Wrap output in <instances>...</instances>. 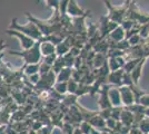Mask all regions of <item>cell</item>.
Returning <instances> with one entry per match:
<instances>
[{"label":"cell","instance_id":"20","mask_svg":"<svg viewBox=\"0 0 149 134\" xmlns=\"http://www.w3.org/2000/svg\"><path fill=\"white\" fill-rule=\"evenodd\" d=\"M77 100H78V97L74 95V94H66V95H63V97H62L61 104L65 105L66 107L70 109L71 106H74L77 104Z\"/></svg>","mask_w":149,"mask_h":134},{"label":"cell","instance_id":"36","mask_svg":"<svg viewBox=\"0 0 149 134\" xmlns=\"http://www.w3.org/2000/svg\"><path fill=\"white\" fill-rule=\"evenodd\" d=\"M99 115L104 119V120H108L111 117V109H101L100 112H98Z\"/></svg>","mask_w":149,"mask_h":134},{"label":"cell","instance_id":"41","mask_svg":"<svg viewBox=\"0 0 149 134\" xmlns=\"http://www.w3.org/2000/svg\"><path fill=\"white\" fill-rule=\"evenodd\" d=\"M5 133L6 134H18V132H17V131H16V130H15L10 124H8L6 130H5Z\"/></svg>","mask_w":149,"mask_h":134},{"label":"cell","instance_id":"44","mask_svg":"<svg viewBox=\"0 0 149 134\" xmlns=\"http://www.w3.org/2000/svg\"><path fill=\"white\" fill-rule=\"evenodd\" d=\"M6 128H7V125H0V134H2L5 132Z\"/></svg>","mask_w":149,"mask_h":134},{"label":"cell","instance_id":"32","mask_svg":"<svg viewBox=\"0 0 149 134\" xmlns=\"http://www.w3.org/2000/svg\"><path fill=\"white\" fill-rule=\"evenodd\" d=\"M127 40H128V43L130 45V47H134V46H137V45L141 44L143 39L141 38L139 35H135V36L130 37L129 39H127Z\"/></svg>","mask_w":149,"mask_h":134},{"label":"cell","instance_id":"7","mask_svg":"<svg viewBox=\"0 0 149 134\" xmlns=\"http://www.w3.org/2000/svg\"><path fill=\"white\" fill-rule=\"evenodd\" d=\"M119 92H120V97H121V102H123L124 107H127V106H130L132 104H135L134 93L128 86L123 85L121 87H119Z\"/></svg>","mask_w":149,"mask_h":134},{"label":"cell","instance_id":"14","mask_svg":"<svg viewBox=\"0 0 149 134\" xmlns=\"http://www.w3.org/2000/svg\"><path fill=\"white\" fill-rule=\"evenodd\" d=\"M88 123L93 126V128H96V130H102V128H106V121L99 115V113H97L96 115H93L90 120H88Z\"/></svg>","mask_w":149,"mask_h":134},{"label":"cell","instance_id":"16","mask_svg":"<svg viewBox=\"0 0 149 134\" xmlns=\"http://www.w3.org/2000/svg\"><path fill=\"white\" fill-rule=\"evenodd\" d=\"M146 60H147V58H143L140 62H139V64L137 65L136 67L132 69V72L130 73V76L132 78V81H134V83L138 85L139 83V79H140V77H141V70H143V64L146 63Z\"/></svg>","mask_w":149,"mask_h":134},{"label":"cell","instance_id":"21","mask_svg":"<svg viewBox=\"0 0 149 134\" xmlns=\"http://www.w3.org/2000/svg\"><path fill=\"white\" fill-rule=\"evenodd\" d=\"M24 74L25 76H31L39 73V67H40V63L38 64H32V65H25L24 64Z\"/></svg>","mask_w":149,"mask_h":134},{"label":"cell","instance_id":"9","mask_svg":"<svg viewBox=\"0 0 149 134\" xmlns=\"http://www.w3.org/2000/svg\"><path fill=\"white\" fill-rule=\"evenodd\" d=\"M108 95H109V100H110V103H111L112 107L123 106V102H121V97H120L119 87H116V86L110 85V88H109V91H108Z\"/></svg>","mask_w":149,"mask_h":134},{"label":"cell","instance_id":"3","mask_svg":"<svg viewBox=\"0 0 149 134\" xmlns=\"http://www.w3.org/2000/svg\"><path fill=\"white\" fill-rule=\"evenodd\" d=\"M129 2H130V1H126L123 6L115 7V6H112L110 1L105 0L104 4H105L106 7L108 8V10H109L108 18L111 20V21H113V22H116V24H118V25H121V22L124 21L125 17H126V13H127V10H128Z\"/></svg>","mask_w":149,"mask_h":134},{"label":"cell","instance_id":"12","mask_svg":"<svg viewBox=\"0 0 149 134\" xmlns=\"http://www.w3.org/2000/svg\"><path fill=\"white\" fill-rule=\"evenodd\" d=\"M107 63H108V66H109L110 72H116V70L121 69V68L124 67L126 60H125L124 57L108 58V59H107Z\"/></svg>","mask_w":149,"mask_h":134},{"label":"cell","instance_id":"19","mask_svg":"<svg viewBox=\"0 0 149 134\" xmlns=\"http://www.w3.org/2000/svg\"><path fill=\"white\" fill-rule=\"evenodd\" d=\"M71 73H72V68H62L61 72L57 75L56 83H62V82H68L71 78Z\"/></svg>","mask_w":149,"mask_h":134},{"label":"cell","instance_id":"28","mask_svg":"<svg viewBox=\"0 0 149 134\" xmlns=\"http://www.w3.org/2000/svg\"><path fill=\"white\" fill-rule=\"evenodd\" d=\"M78 84L76 81L74 79H69L68 82H67V92H68L69 94H74L76 93V91H77V87H78Z\"/></svg>","mask_w":149,"mask_h":134},{"label":"cell","instance_id":"25","mask_svg":"<svg viewBox=\"0 0 149 134\" xmlns=\"http://www.w3.org/2000/svg\"><path fill=\"white\" fill-rule=\"evenodd\" d=\"M52 88L56 91L58 94H60V95H66V93H68L67 92V82H62V83H56L54 85V87Z\"/></svg>","mask_w":149,"mask_h":134},{"label":"cell","instance_id":"26","mask_svg":"<svg viewBox=\"0 0 149 134\" xmlns=\"http://www.w3.org/2000/svg\"><path fill=\"white\" fill-rule=\"evenodd\" d=\"M85 94H89V86L86 85V84L79 83L78 84V87H77V91H76V93H74V95L77 96V97H79V96H82V95H85Z\"/></svg>","mask_w":149,"mask_h":134},{"label":"cell","instance_id":"42","mask_svg":"<svg viewBox=\"0 0 149 134\" xmlns=\"http://www.w3.org/2000/svg\"><path fill=\"white\" fill-rule=\"evenodd\" d=\"M6 47H7V45L5 44V41H3L2 39H0V53L3 51V49H5Z\"/></svg>","mask_w":149,"mask_h":134},{"label":"cell","instance_id":"30","mask_svg":"<svg viewBox=\"0 0 149 134\" xmlns=\"http://www.w3.org/2000/svg\"><path fill=\"white\" fill-rule=\"evenodd\" d=\"M124 109V106H119V107H112L111 109V117L116 121H120V115Z\"/></svg>","mask_w":149,"mask_h":134},{"label":"cell","instance_id":"38","mask_svg":"<svg viewBox=\"0 0 149 134\" xmlns=\"http://www.w3.org/2000/svg\"><path fill=\"white\" fill-rule=\"evenodd\" d=\"M118 121H116V120H113L112 117L110 119H108V120H106V128H109V130H115V126H116V123Z\"/></svg>","mask_w":149,"mask_h":134},{"label":"cell","instance_id":"6","mask_svg":"<svg viewBox=\"0 0 149 134\" xmlns=\"http://www.w3.org/2000/svg\"><path fill=\"white\" fill-rule=\"evenodd\" d=\"M110 88V85L108 84H105L101 86L99 92V100H98V105L101 109H112V105L110 103V100H109V95H108V91Z\"/></svg>","mask_w":149,"mask_h":134},{"label":"cell","instance_id":"29","mask_svg":"<svg viewBox=\"0 0 149 134\" xmlns=\"http://www.w3.org/2000/svg\"><path fill=\"white\" fill-rule=\"evenodd\" d=\"M79 128H80L81 133L82 134H90L91 133V130H93V126L86 121H82L79 125Z\"/></svg>","mask_w":149,"mask_h":134},{"label":"cell","instance_id":"46","mask_svg":"<svg viewBox=\"0 0 149 134\" xmlns=\"http://www.w3.org/2000/svg\"><path fill=\"white\" fill-rule=\"evenodd\" d=\"M108 134H120V133L117 132V131H113V130H109L108 128Z\"/></svg>","mask_w":149,"mask_h":134},{"label":"cell","instance_id":"35","mask_svg":"<svg viewBox=\"0 0 149 134\" xmlns=\"http://www.w3.org/2000/svg\"><path fill=\"white\" fill-rule=\"evenodd\" d=\"M52 130H54V126L49 124V125H45L42 128H40L39 131L36 132V134H51L52 133Z\"/></svg>","mask_w":149,"mask_h":134},{"label":"cell","instance_id":"24","mask_svg":"<svg viewBox=\"0 0 149 134\" xmlns=\"http://www.w3.org/2000/svg\"><path fill=\"white\" fill-rule=\"evenodd\" d=\"M141 59H131V60H128V62H126L124 65V67H123V69H124L125 73H128V74H130L132 69L136 67L137 65L139 64V62H140Z\"/></svg>","mask_w":149,"mask_h":134},{"label":"cell","instance_id":"1","mask_svg":"<svg viewBox=\"0 0 149 134\" xmlns=\"http://www.w3.org/2000/svg\"><path fill=\"white\" fill-rule=\"evenodd\" d=\"M10 55H16L19 57L24 58L25 65H32L38 64L41 62V53H40V41L38 40L35 43V45L31 47L30 49L22 51H8Z\"/></svg>","mask_w":149,"mask_h":134},{"label":"cell","instance_id":"37","mask_svg":"<svg viewBox=\"0 0 149 134\" xmlns=\"http://www.w3.org/2000/svg\"><path fill=\"white\" fill-rule=\"evenodd\" d=\"M138 104L143 105V107H149V94H145V95L139 100Z\"/></svg>","mask_w":149,"mask_h":134},{"label":"cell","instance_id":"23","mask_svg":"<svg viewBox=\"0 0 149 134\" xmlns=\"http://www.w3.org/2000/svg\"><path fill=\"white\" fill-rule=\"evenodd\" d=\"M62 68H65V62H63V56H58L57 59L55 60V63L52 65V72L58 75L60 72H61Z\"/></svg>","mask_w":149,"mask_h":134},{"label":"cell","instance_id":"18","mask_svg":"<svg viewBox=\"0 0 149 134\" xmlns=\"http://www.w3.org/2000/svg\"><path fill=\"white\" fill-rule=\"evenodd\" d=\"M93 51L96 54H105V55H107V53L109 51V41H108V39L105 38L99 40L97 44L95 45Z\"/></svg>","mask_w":149,"mask_h":134},{"label":"cell","instance_id":"45","mask_svg":"<svg viewBox=\"0 0 149 134\" xmlns=\"http://www.w3.org/2000/svg\"><path fill=\"white\" fill-rule=\"evenodd\" d=\"M74 134H82V133H81V131H80V128H74Z\"/></svg>","mask_w":149,"mask_h":134},{"label":"cell","instance_id":"10","mask_svg":"<svg viewBox=\"0 0 149 134\" xmlns=\"http://www.w3.org/2000/svg\"><path fill=\"white\" fill-rule=\"evenodd\" d=\"M86 13L80 7L78 6L76 0H70L68 4V8H67V15L70 18H77V17H82Z\"/></svg>","mask_w":149,"mask_h":134},{"label":"cell","instance_id":"33","mask_svg":"<svg viewBox=\"0 0 149 134\" xmlns=\"http://www.w3.org/2000/svg\"><path fill=\"white\" fill-rule=\"evenodd\" d=\"M57 54H52V55H49V56H46V57H44L41 60L44 62V63H46V64H48L49 66H51L52 67V65H54V63H55V60L57 59Z\"/></svg>","mask_w":149,"mask_h":134},{"label":"cell","instance_id":"17","mask_svg":"<svg viewBox=\"0 0 149 134\" xmlns=\"http://www.w3.org/2000/svg\"><path fill=\"white\" fill-rule=\"evenodd\" d=\"M120 122L124 124L125 126L131 128L132 123H134V114L131 113L130 111H128L126 107H124L123 112H121V115H120Z\"/></svg>","mask_w":149,"mask_h":134},{"label":"cell","instance_id":"22","mask_svg":"<svg viewBox=\"0 0 149 134\" xmlns=\"http://www.w3.org/2000/svg\"><path fill=\"white\" fill-rule=\"evenodd\" d=\"M107 59H108V57H107V55H105V54H96L95 58H93V69H99L100 67L107 62Z\"/></svg>","mask_w":149,"mask_h":134},{"label":"cell","instance_id":"15","mask_svg":"<svg viewBox=\"0 0 149 134\" xmlns=\"http://www.w3.org/2000/svg\"><path fill=\"white\" fill-rule=\"evenodd\" d=\"M40 53H41V56L44 57L56 54V46L49 41H42V43L40 41Z\"/></svg>","mask_w":149,"mask_h":134},{"label":"cell","instance_id":"40","mask_svg":"<svg viewBox=\"0 0 149 134\" xmlns=\"http://www.w3.org/2000/svg\"><path fill=\"white\" fill-rule=\"evenodd\" d=\"M47 4H48V6L49 7H52L55 10H59V1H54V0H48L47 1Z\"/></svg>","mask_w":149,"mask_h":134},{"label":"cell","instance_id":"34","mask_svg":"<svg viewBox=\"0 0 149 134\" xmlns=\"http://www.w3.org/2000/svg\"><path fill=\"white\" fill-rule=\"evenodd\" d=\"M68 0H63V1H59V13L60 15H65L67 13V8H68Z\"/></svg>","mask_w":149,"mask_h":134},{"label":"cell","instance_id":"13","mask_svg":"<svg viewBox=\"0 0 149 134\" xmlns=\"http://www.w3.org/2000/svg\"><path fill=\"white\" fill-rule=\"evenodd\" d=\"M71 49V45L69 41L68 37L65 38L60 44H58L56 46V54L57 56H65L66 54H68Z\"/></svg>","mask_w":149,"mask_h":134},{"label":"cell","instance_id":"2","mask_svg":"<svg viewBox=\"0 0 149 134\" xmlns=\"http://www.w3.org/2000/svg\"><path fill=\"white\" fill-rule=\"evenodd\" d=\"M9 29L21 32V34H24L26 36L32 38L35 41H36V40H37V41L40 40L41 37H42V34L39 30V28H38L33 22H30V21H29L27 25H20V24L17 22V19L13 18L10 26H9Z\"/></svg>","mask_w":149,"mask_h":134},{"label":"cell","instance_id":"11","mask_svg":"<svg viewBox=\"0 0 149 134\" xmlns=\"http://www.w3.org/2000/svg\"><path fill=\"white\" fill-rule=\"evenodd\" d=\"M125 37H126V32L124 30V28L121 26H118L115 30L109 34V36L107 38L109 39L110 41H113V43H118V41H121L124 40Z\"/></svg>","mask_w":149,"mask_h":134},{"label":"cell","instance_id":"43","mask_svg":"<svg viewBox=\"0 0 149 134\" xmlns=\"http://www.w3.org/2000/svg\"><path fill=\"white\" fill-rule=\"evenodd\" d=\"M143 114L146 117H148L149 119V107H145V112H143Z\"/></svg>","mask_w":149,"mask_h":134},{"label":"cell","instance_id":"5","mask_svg":"<svg viewBox=\"0 0 149 134\" xmlns=\"http://www.w3.org/2000/svg\"><path fill=\"white\" fill-rule=\"evenodd\" d=\"M6 34L8 35H10V36H13V37H16V38L19 39V41H20V45H21V47L24 48V51H27V49H30L31 47L35 45V40L30 37H28V36H26L24 34H21V32H16V30H11V29H7L6 30Z\"/></svg>","mask_w":149,"mask_h":134},{"label":"cell","instance_id":"8","mask_svg":"<svg viewBox=\"0 0 149 134\" xmlns=\"http://www.w3.org/2000/svg\"><path fill=\"white\" fill-rule=\"evenodd\" d=\"M124 69H118L116 72H110L107 78V84L112 85L116 87H121L123 86V75H124Z\"/></svg>","mask_w":149,"mask_h":134},{"label":"cell","instance_id":"39","mask_svg":"<svg viewBox=\"0 0 149 134\" xmlns=\"http://www.w3.org/2000/svg\"><path fill=\"white\" fill-rule=\"evenodd\" d=\"M39 79H40V74L38 73V74H35V75H31L29 76V83L30 84H36L39 82Z\"/></svg>","mask_w":149,"mask_h":134},{"label":"cell","instance_id":"4","mask_svg":"<svg viewBox=\"0 0 149 134\" xmlns=\"http://www.w3.org/2000/svg\"><path fill=\"white\" fill-rule=\"evenodd\" d=\"M118 26V24L113 22L108 18V16H102L100 18V26H99V35H100V40L105 39L109 36V34L112 32Z\"/></svg>","mask_w":149,"mask_h":134},{"label":"cell","instance_id":"31","mask_svg":"<svg viewBox=\"0 0 149 134\" xmlns=\"http://www.w3.org/2000/svg\"><path fill=\"white\" fill-rule=\"evenodd\" d=\"M139 36H140L143 39H148V37H149V22L141 25Z\"/></svg>","mask_w":149,"mask_h":134},{"label":"cell","instance_id":"27","mask_svg":"<svg viewBox=\"0 0 149 134\" xmlns=\"http://www.w3.org/2000/svg\"><path fill=\"white\" fill-rule=\"evenodd\" d=\"M138 128H139L143 134H149V119L148 117H145L143 121L139 123Z\"/></svg>","mask_w":149,"mask_h":134}]
</instances>
